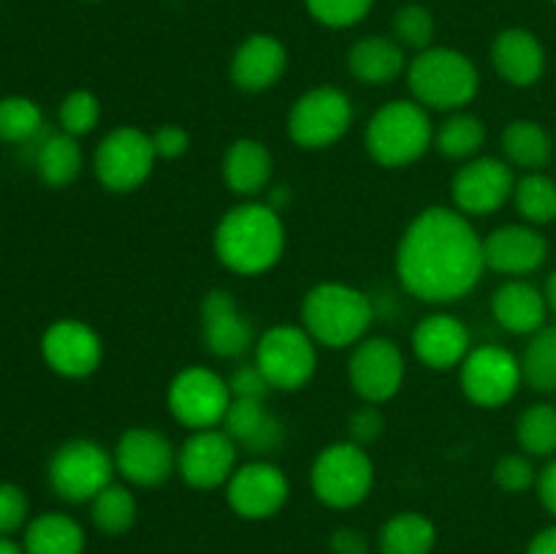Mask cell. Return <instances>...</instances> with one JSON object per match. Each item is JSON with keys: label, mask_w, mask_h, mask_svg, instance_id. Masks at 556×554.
Segmentation results:
<instances>
[{"label": "cell", "mask_w": 556, "mask_h": 554, "mask_svg": "<svg viewBox=\"0 0 556 554\" xmlns=\"http://www.w3.org/2000/svg\"><path fill=\"white\" fill-rule=\"evenodd\" d=\"M41 353L49 367L63 378H87L103 358L101 337L85 320L63 318L43 331Z\"/></svg>", "instance_id": "obj_18"}, {"label": "cell", "mask_w": 556, "mask_h": 554, "mask_svg": "<svg viewBox=\"0 0 556 554\" xmlns=\"http://www.w3.org/2000/svg\"><path fill=\"white\" fill-rule=\"evenodd\" d=\"M483 144H486V125L476 114L456 112L434 130V147L440 155L451 158V161H467V158L478 155Z\"/></svg>", "instance_id": "obj_32"}, {"label": "cell", "mask_w": 556, "mask_h": 554, "mask_svg": "<svg viewBox=\"0 0 556 554\" xmlns=\"http://www.w3.org/2000/svg\"><path fill=\"white\" fill-rule=\"evenodd\" d=\"M348 378L353 391L369 405L389 402L405 380V356L400 345L386 337H364L358 345H353Z\"/></svg>", "instance_id": "obj_13"}, {"label": "cell", "mask_w": 556, "mask_h": 554, "mask_svg": "<svg viewBox=\"0 0 556 554\" xmlns=\"http://www.w3.org/2000/svg\"><path fill=\"white\" fill-rule=\"evenodd\" d=\"M494 483L505 492H525L535 483V467L527 456L508 454L494 465Z\"/></svg>", "instance_id": "obj_41"}, {"label": "cell", "mask_w": 556, "mask_h": 554, "mask_svg": "<svg viewBox=\"0 0 556 554\" xmlns=\"http://www.w3.org/2000/svg\"><path fill=\"white\" fill-rule=\"evenodd\" d=\"M92 525L106 536H123L136 521V498L119 483H109L96 500H90Z\"/></svg>", "instance_id": "obj_34"}, {"label": "cell", "mask_w": 556, "mask_h": 554, "mask_svg": "<svg viewBox=\"0 0 556 554\" xmlns=\"http://www.w3.org/2000/svg\"><path fill=\"white\" fill-rule=\"evenodd\" d=\"M503 150L519 168H543L552 161V139L535 119H514L503 130Z\"/></svg>", "instance_id": "obj_31"}, {"label": "cell", "mask_w": 556, "mask_h": 554, "mask_svg": "<svg viewBox=\"0 0 556 554\" xmlns=\"http://www.w3.org/2000/svg\"><path fill=\"white\" fill-rule=\"evenodd\" d=\"M231 386L226 378L206 367H185L168 386V411L182 427L215 429L231 407Z\"/></svg>", "instance_id": "obj_11"}, {"label": "cell", "mask_w": 556, "mask_h": 554, "mask_svg": "<svg viewBox=\"0 0 556 554\" xmlns=\"http://www.w3.org/2000/svg\"><path fill=\"white\" fill-rule=\"evenodd\" d=\"M543 297H546V304L556 313V272L546 280V288H543Z\"/></svg>", "instance_id": "obj_49"}, {"label": "cell", "mask_w": 556, "mask_h": 554, "mask_svg": "<svg viewBox=\"0 0 556 554\" xmlns=\"http://www.w3.org/2000/svg\"><path fill=\"white\" fill-rule=\"evenodd\" d=\"M157 155L152 150V136L134 125H119L109 130L96 147L92 168L98 182L112 193H130L141 188L152 174Z\"/></svg>", "instance_id": "obj_8"}, {"label": "cell", "mask_w": 556, "mask_h": 554, "mask_svg": "<svg viewBox=\"0 0 556 554\" xmlns=\"http://www.w3.org/2000/svg\"><path fill=\"white\" fill-rule=\"evenodd\" d=\"M554 391H556V389H554Z\"/></svg>", "instance_id": "obj_52"}, {"label": "cell", "mask_w": 556, "mask_h": 554, "mask_svg": "<svg viewBox=\"0 0 556 554\" xmlns=\"http://www.w3.org/2000/svg\"><path fill=\"white\" fill-rule=\"evenodd\" d=\"M546 255V239L530 226H503L483 239L486 269L503 272V275H530L541 269Z\"/></svg>", "instance_id": "obj_22"}, {"label": "cell", "mask_w": 556, "mask_h": 554, "mask_svg": "<svg viewBox=\"0 0 556 554\" xmlns=\"http://www.w3.org/2000/svg\"><path fill=\"white\" fill-rule=\"evenodd\" d=\"M313 20L326 27H351L369 14L375 0H304Z\"/></svg>", "instance_id": "obj_40"}, {"label": "cell", "mask_w": 556, "mask_h": 554, "mask_svg": "<svg viewBox=\"0 0 556 554\" xmlns=\"http://www.w3.org/2000/svg\"><path fill=\"white\" fill-rule=\"evenodd\" d=\"M223 429L244 454L269 456L286 440V427L264 400H231Z\"/></svg>", "instance_id": "obj_21"}, {"label": "cell", "mask_w": 556, "mask_h": 554, "mask_svg": "<svg viewBox=\"0 0 556 554\" xmlns=\"http://www.w3.org/2000/svg\"><path fill=\"white\" fill-rule=\"evenodd\" d=\"M514 168L497 158H472L454 174L451 182L456 210L467 217L492 215L514 196Z\"/></svg>", "instance_id": "obj_14"}, {"label": "cell", "mask_w": 556, "mask_h": 554, "mask_svg": "<svg viewBox=\"0 0 556 554\" xmlns=\"http://www.w3.org/2000/svg\"><path fill=\"white\" fill-rule=\"evenodd\" d=\"M525 383L535 391L556 389V326H543L535 331L521 358Z\"/></svg>", "instance_id": "obj_33"}, {"label": "cell", "mask_w": 556, "mask_h": 554, "mask_svg": "<svg viewBox=\"0 0 556 554\" xmlns=\"http://www.w3.org/2000/svg\"><path fill=\"white\" fill-rule=\"evenodd\" d=\"M43 125V114L36 101L22 96L0 98V139L3 141H30Z\"/></svg>", "instance_id": "obj_37"}, {"label": "cell", "mask_w": 556, "mask_h": 554, "mask_svg": "<svg viewBox=\"0 0 556 554\" xmlns=\"http://www.w3.org/2000/svg\"><path fill=\"white\" fill-rule=\"evenodd\" d=\"M492 63L497 74L514 87L535 85L546 68V52L530 30L510 27L492 43Z\"/></svg>", "instance_id": "obj_24"}, {"label": "cell", "mask_w": 556, "mask_h": 554, "mask_svg": "<svg viewBox=\"0 0 556 554\" xmlns=\"http://www.w3.org/2000/svg\"><path fill=\"white\" fill-rule=\"evenodd\" d=\"M0 554H25V552H22V549L16 546V543H11V541H5V538H0Z\"/></svg>", "instance_id": "obj_50"}, {"label": "cell", "mask_w": 556, "mask_h": 554, "mask_svg": "<svg viewBox=\"0 0 556 554\" xmlns=\"http://www.w3.org/2000/svg\"><path fill=\"white\" fill-rule=\"evenodd\" d=\"M291 494L286 473L266 459L237 467L226 483V500L242 519H269L286 505Z\"/></svg>", "instance_id": "obj_16"}, {"label": "cell", "mask_w": 556, "mask_h": 554, "mask_svg": "<svg viewBox=\"0 0 556 554\" xmlns=\"http://www.w3.org/2000/svg\"><path fill=\"white\" fill-rule=\"evenodd\" d=\"M98 119H101V103H98L92 92L74 90L60 103V125H63L65 134L76 136V139L90 134L98 125Z\"/></svg>", "instance_id": "obj_39"}, {"label": "cell", "mask_w": 556, "mask_h": 554, "mask_svg": "<svg viewBox=\"0 0 556 554\" xmlns=\"http://www.w3.org/2000/svg\"><path fill=\"white\" fill-rule=\"evenodd\" d=\"M407 85L427 109H462L476 98L478 71L467 54L448 47H429L416 54L407 68Z\"/></svg>", "instance_id": "obj_5"}, {"label": "cell", "mask_w": 556, "mask_h": 554, "mask_svg": "<svg viewBox=\"0 0 556 554\" xmlns=\"http://www.w3.org/2000/svg\"><path fill=\"white\" fill-rule=\"evenodd\" d=\"M372 302L345 282H318L302 302V326L318 345L351 348L367 337L372 326Z\"/></svg>", "instance_id": "obj_3"}, {"label": "cell", "mask_w": 556, "mask_h": 554, "mask_svg": "<svg viewBox=\"0 0 556 554\" xmlns=\"http://www.w3.org/2000/svg\"><path fill=\"white\" fill-rule=\"evenodd\" d=\"M483 239L467 215L451 206H429L405 228L396 248V277L410 297L448 304L481 282Z\"/></svg>", "instance_id": "obj_1"}, {"label": "cell", "mask_w": 556, "mask_h": 554, "mask_svg": "<svg viewBox=\"0 0 556 554\" xmlns=\"http://www.w3.org/2000/svg\"><path fill=\"white\" fill-rule=\"evenodd\" d=\"M36 168L41 179L52 188H65L81 172V147L76 136L52 134L41 141L36 152Z\"/></svg>", "instance_id": "obj_29"}, {"label": "cell", "mask_w": 556, "mask_h": 554, "mask_svg": "<svg viewBox=\"0 0 556 554\" xmlns=\"http://www.w3.org/2000/svg\"><path fill=\"white\" fill-rule=\"evenodd\" d=\"M516 206L530 223H552L556 217V182L541 172H532L516 182Z\"/></svg>", "instance_id": "obj_36"}, {"label": "cell", "mask_w": 556, "mask_h": 554, "mask_svg": "<svg viewBox=\"0 0 556 554\" xmlns=\"http://www.w3.org/2000/svg\"><path fill=\"white\" fill-rule=\"evenodd\" d=\"M318 342L304 326H271L255 342V364L277 391H299L318 367Z\"/></svg>", "instance_id": "obj_7"}, {"label": "cell", "mask_w": 556, "mask_h": 554, "mask_svg": "<svg viewBox=\"0 0 556 554\" xmlns=\"http://www.w3.org/2000/svg\"><path fill=\"white\" fill-rule=\"evenodd\" d=\"M521 362L503 345H478L459 364V383L467 400L478 407H500L519 391Z\"/></svg>", "instance_id": "obj_12"}, {"label": "cell", "mask_w": 556, "mask_h": 554, "mask_svg": "<svg viewBox=\"0 0 556 554\" xmlns=\"http://www.w3.org/2000/svg\"><path fill=\"white\" fill-rule=\"evenodd\" d=\"M538 492H541V503L546 505L548 514L556 516V459L543 467V473L538 476Z\"/></svg>", "instance_id": "obj_47"}, {"label": "cell", "mask_w": 556, "mask_h": 554, "mask_svg": "<svg viewBox=\"0 0 556 554\" xmlns=\"http://www.w3.org/2000/svg\"><path fill=\"white\" fill-rule=\"evenodd\" d=\"M27 519V498L14 483H0V536H11Z\"/></svg>", "instance_id": "obj_43"}, {"label": "cell", "mask_w": 556, "mask_h": 554, "mask_svg": "<svg viewBox=\"0 0 556 554\" xmlns=\"http://www.w3.org/2000/svg\"><path fill=\"white\" fill-rule=\"evenodd\" d=\"M237 454V443L226 429H199L177 451V470L188 487L215 489L233 476Z\"/></svg>", "instance_id": "obj_17"}, {"label": "cell", "mask_w": 556, "mask_h": 554, "mask_svg": "<svg viewBox=\"0 0 556 554\" xmlns=\"http://www.w3.org/2000/svg\"><path fill=\"white\" fill-rule=\"evenodd\" d=\"M546 297L527 280H510L492 297L494 320L510 335H535L546 326Z\"/></svg>", "instance_id": "obj_25"}, {"label": "cell", "mask_w": 556, "mask_h": 554, "mask_svg": "<svg viewBox=\"0 0 556 554\" xmlns=\"http://www.w3.org/2000/svg\"><path fill=\"white\" fill-rule=\"evenodd\" d=\"M353 125V103L337 87L307 90L288 112V136L302 150L337 144Z\"/></svg>", "instance_id": "obj_9"}, {"label": "cell", "mask_w": 556, "mask_h": 554, "mask_svg": "<svg viewBox=\"0 0 556 554\" xmlns=\"http://www.w3.org/2000/svg\"><path fill=\"white\" fill-rule=\"evenodd\" d=\"M228 386H231L233 400H264L269 396L271 386L269 380L264 378V373L258 369V364H242L231 373L228 378Z\"/></svg>", "instance_id": "obj_42"}, {"label": "cell", "mask_w": 556, "mask_h": 554, "mask_svg": "<svg viewBox=\"0 0 556 554\" xmlns=\"http://www.w3.org/2000/svg\"><path fill=\"white\" fill-rule=\"evenodd\" d=\"M527 554H556V527H548V530L538 532V536L532 538Z\"/></svg>", "instance_id": "obj_48"}, {"label": "cell", "mask_w": 556, "mask_h": 554, "mask_svg": "<svg viewBox=\"0 0 556 554\" xmlns=\"http://www.w3.org/2000/svg\"><path fill=\"white\" fill-rule=\"evenodd\" d=\"M434 525L424 514L405 511L389 519L380 530V552L383 554H429L434 546Z\"/></svg>", "instance_id": "obj_30"}, {"label": "cell", "mask_w": 556, "mask_h": 554, "mask_svg": "<svg viewBox=\"0 0 556 554\" xmlns=\"http://www.w3.org/2000/svg\"><path fill=\"white\" fill-rule=\"evenodd\" d=\"M434 130L427 106L418 101H391L372 114L364 144L375 163L400 168L416 163L432 147Z\"/></svg>", "instance_id": "obj_4"}, {"label": "cell", "mask_w": 556, "mask_h": 554, "mask_svg": "<svg viewBox=\"0 0 556 554\" xmlns=\"http://www.w3.org/2000/svg\"><path fill=\"white\" fill-rule=\"evenodd\" d=\"M394 36L402 47H410L416 52L429 49L434 38V16L424 5L410 3L402 5L394 16Z\"/></svg>", "instance_id": "obj_38"}, {"label": "cell", "mask_w": 556, "mask_h": 554, "mask_svg": "<svg viewBox=\"0 0 556 554\" xmlns=\"http://www.w3.org/2000/svg\"><path fill=\"white\" fill-rule=\"evenodd\" d=\"M114 456L92 440H68L49 462V483L68 503L96 500L112 483Z\"/></svg>", "instance_id": "obj_10"}, {"label": "cell", "mask_w": 556, "mask_h": 554, "mask_svg": "<svg viewBox=\"0 0 556 554\" xmlns=\"http://www.w3.org/2000/svg\"><path fill=\"white\" fill-rule=\"evenodd\" d=\"M201 331L206 351L237 358L255 342V326L226 288H212L201 302Z\"/></svg>", "instance_id": "obj_19"}, {"label": "cell", "mask_w": 556, "mask_h": 554, "mask_svg": "<svg viewBox=\"0 0 556 554\" xmlns=\"http://www.w3.org/2000/svg\"><path fill=\"white\" fill-rule=\"evenodd\" d=\"M309 483H313L315 498L329 508H353L372 492L375 465L364 445L342 440L315 456Z\"/></svg>", "instance_id": "obj_6"}, {"label": "cell", "mask_w": 556, "mask_h": 554, "mask_svg": "<svg viewBox=\"0 0 556 554\" xmlns=\"http://www.w3.org/2000/svg\"><path fill=\"white\" fill-rule=\"evenodd\" d=\"M351 440L356 445H369L372 440L380 438L383 432V413H380L378 405H369L364 402V407H358L356 413L351 416Z\"/></svg>", "instance_id": "obj_44"}, {"label": "cell", "mask_w": 556, "mask_h": 554, "mask_svg": "<svg viewBox=\"0 0 556 554\" xmlns=\"http://www.w3.org/2000/svg\"><path fill=\"white\" fill-rule=\"evenodd\" d=\"M367 541L358 530H351V527H342L331 536V554H367Z\"/></svg>", "instance_id": "obj_46"}, {"label": "cell", "mask_w": 556, "mask_h": 554, "mask_svg": "<svg viewBox=\"0 0 556 554\" xmlns=\"http://www.w3.org/2000/svg\"><path fill=\"white\" fill-rule=\"evenodd\" d=\"M85 530L65 514H41L25 532V554H81Z\"/></svg>", "instance_id": "obj_28"}, {"label": "cell", "mask_w": 556, "mask_h": 554, "mask_svg": "<svg viewBox=\"0 0 556 554\" xmlns=\"http://www.w3.org/2000/svg\"><path fill=\"white\" fill-rule=\"evenodd\" d=\"M288 52L275 36L255 33L237 47L231 58V81L244 92H264L286 74Z\"/></svg>", "instance_id": "obj_23"}, {"label": "cell", "mask_w": 556, "mask_h": 554, "mask_svg": "<svg viewBox=\"0 0 556 554\" xmlns=\"http://www.w3.org/2000/svg\"><path fill=\"white\" fill-rule=\"evenodd\" d=\"M470 329L456 315L432 313L418 320L413 331V353L429 369H454L470 353Z\"/></svg>", "instance_id": "obj_20"}, {"label": "cell", "mask_w": 556, "mask_h": 554, "mask_svg": "<svg viewBox=\"0 0 556 554\" xmlns=\"http://www.w3.org/2000/svg\"><path fill=\"white\" fill-rule=\"evenodd\" d=\"M348 68L362 85H389L405 71V47L386 36L358 38L348 52Z\"/></svg>", "instance_id": "obj_27"}, {"label": "cell", "mask_w": 556, "mask_h": 554, "mask_svg": "<svg viewBox=\"0 0 556 554\" xmlns=\"http://www.w3.org/2000/svg\"><path fill=\"white\" fill-rule=\"evenodd\" d=\"M516 438L530 456H552L556 451V407L530 405L516 421Z\"/></svg>", "instance_id": "obj_35"}, {"label": "cell", "mask_w": 556, "mask_h": 554, "mask_svg": "<svg viewBox=\"0 0 556 554\" xmlns=\"http://www.w3.org/2000/svg\"><path fill=\"white\" fill-rule=\"evenodd\" d=\"M190 147V134L182 125H161V128L152 134V150L163 161H177L188 152Z\"/></svg>", "instance_id": "obj_45"}, {"label": "cell", "mask_w": 556, "mask_h": 554, "mask_svg": "<svg viewBox=\"0 0 556 554\" xmlns=\"http://www.w3.org/2000/svg\"><path fill=\"white\" fill-rule=\"evenodd\" d=\"M271 152L258 139H237L223 158V179L237 196H258L271 179Z\"/></svg>", "instance_id": "obj_26"}, {"label": "cell", "mask_w": 556, "mask_h": 554, "mask_svg": "<svg viewBox=\"0 0 556 554\" xmlns=\"http://www.w3.org/2000/svg\"><path fill=\"white\" fill-rule=\"evenodd\" d=\"M286 250V226L280 212L261 201L231 206L215 228V255L237 275L269 272Z\"/></svg>", "instance_id": "obj_2"}, {"label": "cell", "mask_w": 556, "mask_h": 554, "mask_svg": "<svg viewBox=\"0 0 556 554\" xmlns=\"http://www.w3.org/2000/svg\"><path fill=\"white\" fill-rule=\"evenodd\" d=\"M554 3H556V0H554Z\"/></svg>", "instance_id": "obj_51"}, {"label": "cell", "mask_w": 556, "mask_h": 554, "mask_svg": "<svg viewBox=\"0 0 556 554\" xmlns=\"http://www.w3.org/2000/svg\"><path fill=\"white\" fill-rule=\"evenodd\" d=\"M114 467L136 487H161L177 467V449L157 429L134 427L119 435Z\"/></svg>", "instance_id": "obj_15"}]
</instances>
